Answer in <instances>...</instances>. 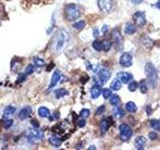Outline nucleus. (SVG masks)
Here are the masks:
<instances>
[{
    "label": "nucleus",
    "mask_w": 160,
    "mask_h": 150,
    "mask_svg": "<svg viewBox=\"0 0 160 150\" xmlns=\"http://www.w3.org/2000/svg\"><path fill=\"white\" fill-rule=\"evenodd\" d=\"M69 40V34L65 29H59L58 31L54 34L53 39L51 41V49L53 52L58 53L66 46Z\"/></svg>",
    "instance_id": "obj_1"
},
{
    "label": "nucleus",
    "mask_w": 160,
    "mask_h": 150,
    "mask_svg": "<svg viewBox=\"0 0 160 150\" xmlns=\"http://www.w3.org/2000/svg\"><path fill=\"white\" fill-rule=\"evenodd\" d=\"M145 75H146L147 83L150 85L151 88H156L157 83H158V76H157V71L155 69L154 65L152 63H146L145 65Z\"/></svg>",
    "instance_id": "obj_2"
},
{
    "label": "nucleus",
    "mask_w": 160,
    "mask_h": 150,
    "mask_svg": "<svg viewBox=\"0 0 160 150\" xmlns=\"http://www.w3.org/2000/svg\"><path fill=\"white\" fill-rule=\"evenodd\" d=\"M64 16L68 21H75L81 16V9L76 4H68L65 6Z\"/></svg>",
    "instance_id": "obj_3"
},
{
    "label": "nucleus",
    "mask_w": 160,
    "mask_h": 150,
    "mask_svg": "<svg viewBox=\"0 0 160 150\" xmlns=\"http://www.w3.org/2000/svg\"><path fill=\"white\" fill-rule=\"evenodd\" d=\"M119 130H120V137H121L122 141H126L133 134L132 129L127 124H121L119 126Z\"/></svg>",
    "instance_id": "obj_4"
},
{
    "label": "nucleus",
    "mask_w": 160,
    "mask_h": 150,
    "mask_svg": "<svg viewBox=\"0 0 160 150\" xmlns=\"http://www.w3.org/2000/svg\"><path fill=\"white\" fill-rule=\"evenodd\" d=\"M98 6L102 12L109 13L113 9V0H98Z\"/></svg>",
    "instance_id": "obj_5"
},
{
    "label": "nucleus",
    "mask_w": 160,
    "mask_h": 150,
    "mask_svg": "<svg viewBox=\"0 0 160 150\" xmlns=\"http://www.w3.org/2000/svg\"><path fill=\"white\" fill-rule=\"evenodd\" d=\"M134 23L138 27H143L146 24V15L142 11H138L133 15Z\"/></svg>",
    "instance_id": "obj_6"
},
{
    "label": "nucleus",
    "mask_w": 160,
    "mask_h": 150,
    "mask_svg": "<svg viewBox=\"0 0 160 150\" xmlns=\"http://www.w3.org/2000/svg\"><path fill=\"white\" fill-rule=\"evenodd\" d=\"M132 55L128 52H124L119 58V64L122 67H130L132 65Z\"/></svg>",
    "instance_id": "obj_7"
},
{
    "label": "nucleus",
    "mask_w": 160,
    "mask_h": 150,
    "mask_svg": "<svg viewBox=\"0 0 160 150\" xmlns=\"http://www.w3.org/2000/svg\"><path fill=\"white\" fill-rule=\"evenodd\" d=\"M112 39H113V42L114 44L116 45V47L118 49H120L123 46V38L120 34V31L118 29H114L113 32H112Z\"/></svg>",
    "instance_id": "obj_8"
},
{
    "label": "nucleus",
    "mask_w": 160,
    "mask_h": 150,
    "mask_svg": "<svg viewBox=\"0 0 160 150\" xmlns=\"http://www.w3.org/2000/svg\"><path fill=\"white\" fill-rule=\"evenodd\" d=\"M28 140H30V141H32V142H38L40 141L42 138H43V133L42 132H40L38 131V130H31L29 133H28Z\"/></svg>",
    "instance_id": "obj_9"
},
{
    "label": "nucleus",
    "mask_w": 160,
    "mask_h": 150,
    "mask_svg": "<svg viewBox=\"0 0 160 150\" xmlns=\"http://www.w3.org/2000/svg\"><path fill=\"white\" fill-rule=\"evenodd\" d=\"M110 76H111V73L108 69L103 68L99 71L98 73V79L100 80V84H104L106 81H108Z\"/></svg>",
    "instance_id": "obj_10"
},
{
    "label": "nucleus",
    "mask_w": 160,
    "mask_h": 150,
    "mask_svg": "<svg viewBox=\"0 0 160 150\" xmlns=\"http://www.w3.org/2000/svg\"><path fill=\"white\" fill-rule=\"evenodd\" d=\"M31 114H32V109H31V107L26 106V107L22 108V109L19 111V113H18V117H19V119L24 120V119L28 118Z\"/></svg>",
    "instance_id": "obj_11"
},
{
    "label": "nucleus",
    "mask_w": 160,
    "mask_h": 150,
    "mask_svg": "<svg viewBox=\"0 0 160 150\" xmlns=\"http://www.w3.org/2000/svg\"><path fill=\"white\" fill-rule=\"evenodd\" d=\"M60 78H61V73H60L59 70H55L54 73L52 74L51 81H50V84H49V88H53L55 85L59 82Z\"/></svg>",
    "instance_id": "obj_12"
},
{
    "label": "nucleus",
    "mask_w": 160,
    "mask_h": 150,
    "mask_svg": "<svg viewBox=\"0 0 160 150\" xmlns=\"http://www.w3.org/2000/svg\"><path fill=\"white\" fill-rule=\"evenodd\" d=\"M118 78L120 79V81L124 84H127L130 82V80L133 79V76L128 72H119L118 73Z\"/></svg>",
    "instance_id": "obj_13"
},
{
    "label": "nucleus",
    "mask_w": 160,
    "mask_h": 150,
    "mask_svg": "<svg viewBox=\"0 0 160 150\" xmlns=\"http://www.w3.org/2000/svg\"><path fill=\"white\" fill-rule=\"evenodd\" d=\"M101 93H102V90L100 89L98 85H94V86H92V88L90 89V95H91L92 99H97Z\"/></svg>",
    "instance_id": "obj_14"
},
{
    "label": "nucleus",
    "mask_w": 160,
    "mask_h": 150,
    "mask_svg": "<svg viewBox=\"0 0 160 150\" xmlns=\"http://www.w3.org/2000/svg\"><path fill=\"white\" fill-rule=\"evenodd\" d=\"M146 145V138L144 136H139L135 139V147L136 149H143Z\"/></svg>",
    "instance_id": "obj_15"
},
{
    "label": "nucleus",
    "mask_w": 160,
    "mask_h": 150,
    "mask_svg": "<svg viewBox=\"0 0 160 150\" xmlns=\"http://www.w3.org/2000/svg\"><path fill=\"white\" fill-rule=\"evenodd\" d=\"M110 126V122H109V119L107 118H104L101 120V122H100V130H101V133L104 134L106 133V131L108 130Z\"/></svg>",
    "instance_id": "obj_16"
},
{
    "label": "nucleus",
    "mask_w": 160,
    "mask_h": 150,
    "mask_svg": "<svg viewBox=\"0 0 160 150\" xmlns=\"http://www.w3.org/2000/svg\"><path fill=\"white\" fill-rule=\"evenodd\" d=\"M49 143L54 147H59L62 143V140L58 136H56V135H52V136L49 138Z\"/></svg>",
    "instance_id": "obj_17"
},
{
    "label": "nucleus",
    "mask_w": 160,
    "mask_h": 150,
    "mask_svg": "<svg viewBox=\"0 0 160 150\" xmlns=\"http://www.w3.org/2000/svg\"><path fill=\"white\" fill-rule=\"evenodd\" d=\"M135 31H136V27H135V25L132 24V23H127L126 26H125V28H124V32L126 34H128V35L134 34Z\"/></svg>",
    "instance_id": "obj_18"
},
{
    "label": "nucleus",
    "mask_w": 160,
    "mask_h": 150,
    "mask_svg": "<svg viewBox=\"0 0 160 150\" xmlns=\"http://www.w3.org/2000/svg\"><path fill=\"white\" fill-rule=\"evenodd\" d=\"M121 85H122V82L120 81V79L116 78L111 82L110 88H111V90H114V91H117V90H120V88H121Z\"/></svg>",
    "instance_id": "obj_19"
},
{
    "label": "nucleus",
    "mask_w": 160,
    "mask_h": 150,
    "mask_svg": "<svg viewBox=\"0 0 160 150\" xmlns=\"http://www.w3.org/2000/svg\"><path fill=\"white\" fill-rule=\"evenodd\" d=\"M38 114H39V116L40 117H42V118H46L48 117L49 115H50V111H49V109L47 107H40L38 109Z\"/></svg>",
    "instance_id": "obj_20"
},
{
    "label": "nucleus",
    "mask_w": 160,
    "mask_h": 150,
    "mask_svg": "<svg viewBox=\"0 0 160 150\" xmlns=\"http://www.w3.org/2000/svg\"><path fill=\"white\" fill-rule=\"evenodd\" d=\"M125 108H126V110H127L128 112H130V113H134V112L137 111L136 104H135L134 102H132V101L127 102L126 105H125Z\"/></svg>",
    "instance_id": "obj_21"
},
{
    "label": "nucleus",
    "mask_w": 160,
    "mask_h": 150,
    "mask_svg": "<svg viewBox=\"0 0 160 150\" xmlns=\"http://www.w3.org/2000/svg\"><path fill=\"white\" fill-rule=\"evenodd\" d=\"M115 108L113 109V115H114V117L115 118H122L124 116V111L123 110L118 107V106H114Z\"/></svg>",
    "instance_id": "obj_22"
},
{
    "label": "nucleus",
    "mask_w": 160,
    "mask_h": 150,
    "mask_svg": "<svg viewBox=\"0 0 160 150\" xmlns=\"http://www.w3.org/2000/svg\"><path fill=\"white\" fill-rule=\"evenodd\" d=\"M15 111H16V108H15V107H13V106H7L6 108L3 110V115H4V116H6V117L11 116L12 114L15 113Z\"/></svg>",
    "instance_id": "obj_23"
},
{
    "label": "nucleus",
    "mask_w": 160,
    "mask_h": 150,
    "mask_svg": "<svg viewBox=\"0 0 160 150\" xmlns=\"http://www.w3.org/2000/svg\"><path fill=\"white\" fill-rule=\"evenodd\" d=\"M109 101H110V104L113 105V106H117V105L120 103V98H119L118 95L113 94V95H111V96H110Z\"/></svg>",
    "instance_id": "obj_24"
},
{
    "label": "nucleus",
    "mask_w": 160,
    "mask_h": 150,
    "mask_svg": "<svg viewBox=\"0 0 160 150\" xmlns=\"http://www.w3.org/2000/svg\"><path fill=\"white\" fill-rule=\"evenodd\" d=\"M92 47L96 50V51L100 52V51H102V50H103V43L98 41V40H95V41L92 43Z\"/></svg>",
    "instance_id": "obj_25"
},
{
    "label": "nucleus",
    "mask_w": 160,
    "mask_h": 150,
    "mask_svg": "<svg viewBox=\"0 0 160 150\" xmlns=\"http://www.w3.org/2000/svg\"><path fill=\"white\" fill-rule=\"evenodd\" d=\"M68 92L66 91L65 89H58L55 91V97H56L57 99H60V98H62L63 96H65V95H67Z\"/></svg>",
    "instance_id": "obj_26"
},
{
    "label": "nucleus",
    "mask_w": 160,
    "mask_h": 150,
    "mask_svg": "<svg viewBox=\"0 0 160 150\" xmlns=\"http://www.w3.org/2000/svg\"><path fill=\"white\" fill-rule=\"evenodd\" d=\"M72 26H73L74 29H76V30H82L85 27V21H83V20H80V21L75 22Z\"/></svg>",
    "instance_id": "obj_27"
},
{
    "label": "nucleus",
    "mask_w": 160,
    "mask_h": 150,
    "mask_svg": "<svg viewBox=\"0 0 160 150\" xmlns=\"http://www.w3.org/2000/svg\"><path fill=\"white\" fill-rule=\"evenodd\" d=\"M150 126H151L153 129L160 131V121H158V120H156V119L150 120Z\"/></svg>",
    "instance_id": "obj_28"
},
{
    "label": "nucleus",
    "mask_w": 160,
    "mask_h": 150,
    "mask_svg": "<svg viewBox=\"0 0 160 150\" xmlns=\"http://www.w3.org/2000/svg\"><path fill=\"white\" fill-rule=\"evenodd\" d=\"M137 87H138V83L135 82V81H131L129 84H128V90L130 92H134L137 90Z\"/></svg>",
    "instance_id": "obj_29"
},
{
    "label": "nucleus",
    "mask_w": 160,
    "mask_h": 150,
    "mask_svg": "<svg viewBox=\"0 0 160 150\" xmlns=\"http://www.w3.org/2000/svg\"><path fill=\"white\" fill-rule=\"evenodd\" d=\"M33 62H34L35 66H37V67H42V66H44V61H43V59H41V58L34 57Z\"/></svg>",
    "instance_id": "obj_30"
},
{
    "label": "nucleus",
    "mask_w": 160,
    "mask_h": 150,
    "mask_svg": "<svg viewBox=\"0 0 160 150\" xmlns=\"http://www.w3.org/2000/svg\"><path fill=\"white\" fill-rule=\"evenodd\" d=\"M102 43H103V50L104 51H109L110 48H111V46H112L111 41H109V40H104V41H102Z\"/></svg>",
    "instance_id": "obj_31"
},
{
    "label": "nucleus",
    "mask_w": 160,
    "mask_h": 150,
    "mask_svg": "<svg viewBox=\"0 0 160 150\" xmlns=\"http://www.w3.org/2000/svg\"><path fill=\"white\" fill-rule=\"evenodd\" d=\"M139 89H140V91H141L142 93H146L147 92V83L145 82L144 80H142V81L139 83Z\"/></svg>",
    "instance_id": "obj_32"
},
{
    "label": "nucleus",
    "mask_w": 160,
    "mask_h": 150,
    "mask_svg": "<svg viewBox=\"0 0 160 150\" xmlns=\"http://www.w3.org/2000/svg\"><path fill=\"white\" fill-rule=\"evenodd\" d=\"M102 95H103V97H104L105 99L110 98V96L112 95L111 90H110L109 88H104V89H102Z\"/></svg>",
    "instance_id": "obj_33"
},
{
    "label": "nucleus",
    "mask_w": 160,
    "mask_h": 150,
    "mask_svg": "<svg viewBox=\"0 0 160 150\" xmlns=\"http://www.w3.org/2000/svg\"><path fill=\"white\" fill-rule=\"evenodd\" d=\"M12 124H13V121L11 119H7V120H5V121L3 122V127L5 129H9L10 127L12 126Z\"/></svg>",
    "instance_id": "obj_34"
},
{
    "label": "nucleus",
    "mask_w": 160,
    "mask_h": 150,
    "mask_svg": "<svg viewBox=\"0 0 160 150\" xmlns=\"http://www.w3.org/2000/svg\"><path fill=\"white\" fill-rule=\"evenodd\" d=\"M89 114H90L89 109H82L81 111H80V117H82V118H87V117L89 116Z\"/></svg>",
    "instance_id": "obj_35"
},
{
    "label": "nucleus",
    "mask_w": 160,
    "mask_h": 150,
    "mask_svg": "<svg viewBox=\"0 0 160 150\" xmlns=\"http://www.w3.org/2000/svg\"><path fill=\"white\" fill-rule=\"evenodd\" d=\"M34 72V65H28V67L25 69V74L29 75V74H32Z\"/></svg>",
    "instance_id": "obj_36"
},
{
    "label": "nucleus",
    "mask_w": 160,
    "mask_h": 150,
    "mask_svg": "<svg viewBox=\"0 0 160 150\" xmlns=\"http://www.w3.org/2000/svg\"><path fill=\"white\" fill-rule=\"evenodd\" d=\"M157 137H158L157 133H156V132H154V131L149 132V134H148V138H149L150 140H156Z\"/></svg>",
    "instance_id": "obj_37"
},
{
    "label": "nucleus",
    "mask_w": 160,
    "mask_h": 150,
    "mask_svg": "<svg viewBox=\"0 0 160 150\" xmlns=\"http://www.w3.org/2000/svg\"><path fill=\"white\" fill-rule=\"evenodd\" d=\"M85 124H86V121H85V118H80L78 121H77V125L79 127H84Z\"/></svg>",
    "instance_id": "obj_38"
},
{
    "label": "nucleus",
    "mask_w": 160,
    "mask_h": 150,
    "mask_svg": "<svg viewBox=\"0 0 160 150\" xmlns=\"http://www.w3.org/2000/svg\"><path fill=\"white\" fill-rule=\"evenodd\" d=\"M105 111V106L104 105H101L97 110H96V114L97 115H100V114H103V112Z\"/></svg>",
    "instance_id": "obj_39"
},
{
    "label": "nucleus",
    "mask_w": 160,
    "mask_h": 150,
    "mask_svg": "<svg viewBox=\"0 0 160 150\" xmlns=\"http://www.w3.org/2000/svg\"><path fill=\"white\" fill-rule=\"evenodd\" d=\"M130 1L132 2L133 5H139V4H141L143 2V0H130Z\"/></svg>",
    "instance_id": "obj_40"
},
{
    "label": "nucleus",
    "mask_w": 160,
    "mask_h": 150,
    "mask_svg": "<svg viewBox=\"0 0 160 150\" xmlns=\"http://www.w3.org/2000/svg\"><path fill=\"white\" fill-rule=\"evenodd\" d=\"M31 125L34 126L35 128H38L39 127V123H37V120H32L31 121Z\"/></svg>",
    "instance_id": "obj_41"
},
{
    "label": "nucleus",
    "mask_w": 160,
    "mask_h": 150,
    "mask_svg": "<svg viewBox=\"0 0 160 150\" xmlns=\"http://www.w3.org/2000/svg\"><path fill=\"white\" fill-rule=\"evenodd\" d=\"M93 35H94L95 37H97L98 35H99V30L97 28H94V30H93Z\"/></svg>",
    "instance_id": "obj_42"
},
{
    "label": "nucleus",
    "mask_w": 160,
    "mask_h": 150,
    "mask_svg": "<svg viewBox=\"0 0 160 150\" xmlns=\"http://www.w3.org/2000/svg\"><path fill=\"white\" fill-rule=\"evenodd\" d=\"M108 31V25H103V27H102V32L105 33V32H107Z\"/></svg>",
    "instance_id": "obj_43"
},
{
    "label": "nucleus",
    "mask_w": 160,
    "mask_h": 150,
    "mask_svg": "<svg viewBox=\"0 0 160 150\" xmlns=\"http://www.w3.org/2000/svg\"><path fill=\"white\" fill-rule=\"evenodd\" d=\"M153 6H154V7H157V8H159V10H160V0H158V2H157L156 4H154Z\"/></svg>",
    "instance_id": "obj_44"
},
{
    "label": "nucleus",
    "mask_w": 160,
    "mask_h": 150,
    "mask_svg": "<svg viewBox=\"0 0 160 150\" xmlns=\"http://www.w3.org/2000/svg\"><path fill=\"white\" fill-rule=\"evenodd\" d=\"M88 149H89V150H90V149H95V147H94V146H92V147H89Z\"/></svg>",
    "instance_id": "obj_45"
}]
</instances>
